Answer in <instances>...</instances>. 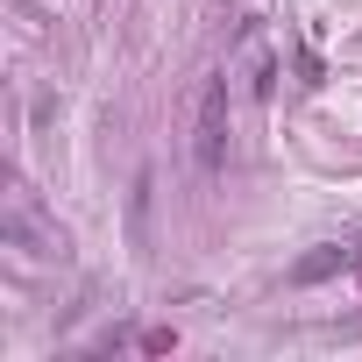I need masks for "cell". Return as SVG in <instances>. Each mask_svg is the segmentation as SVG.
Segmentation results:
<instances>
[{
	"label": "cell",
	"instance_id": "1",
	"mask_svg": "<svg viewBox=\"0 0 362 362\" xmlns=\"http://www.w3.org/2000/svg\"><path fill=\"white\" fill-rule=\"evenodd\" d=\"M228 78L235 71H214L199 86V128H192V163L199 170H221L228 163Z\"/></svg>",
	"mask_w": 362,
	"mask_h": 362
},
{
	"label": "cell",
	"instance_id": "2",
	"mask_svg": "<svg viewBox=\"0 0 362 362\" xmlns=\"http://www.w3.org/2000/svg\"><path fill=\"white\" fill-rule=\"evenodd\" d=\"M0 235H8L15 249H29V256H57V249H64V235L36 214V199H29V192H15V199H8V214H0Z\"/></svg>",
	"mask_w": 362,
	"mask_h": 362
},
{
	"label": "cell",
	"instance_id": "3",
	"mask_svg": "<svg viewBox=\"0 0 362 362\" xmlns=\"http://www.w3.org/2000/svg\"><path fill=\"white\" fill-rule=\"evenodd\" d=\"M242 78H249V93H270V86H277V64H270L263 29H249V36H242Z\"/></svg>",
	"mask_w": 362,
	"mask_h": 362
},
{
	"label": "cell",
	"instance_id": "4",
	"mask_svg": "<svg viewBox=\"0 0 362 362\" xmlns=\"http://www.w3.org/2000/svg\"><path fill=\"white\" fill-rule=\"evenodd\" d=\"M355 256H362V249H341V242H334V249H313V256H298V263H291V284H320V277L348 270Z\"/></svg>",
	"mask_w": 362,
	"mask_h": 362
}]
</instances>
